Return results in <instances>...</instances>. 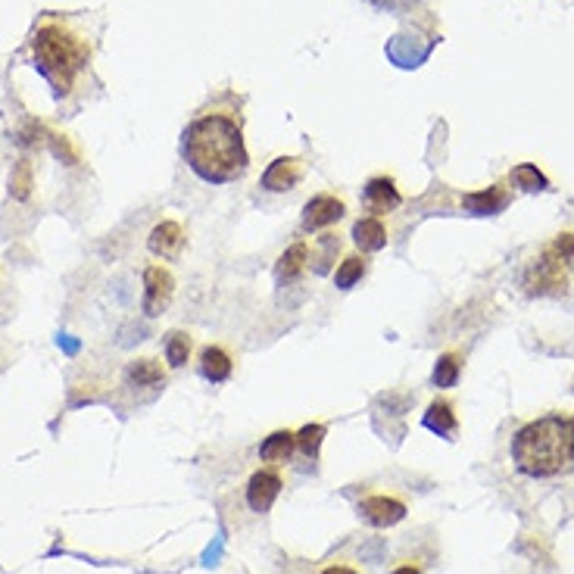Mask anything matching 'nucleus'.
<instances>
[{
	"label": "nucleus",
	"instance_id": "1",
	"mask_svg": "<svg viewBox=\"0 0 574 574\" xmlns=\"http://www.w3.org/2000/svg\"><path fill=\"white\" fill-rule=\"evenodd\" d=\"M182 157L200 182H241L251 169L241 115L234 110H204L184 129Z\"/></svg>",
	"mask_w": 574,
	"mask_h": 574
},
{
	"label": "nucleus",
	"instance_id": "2",
	"mask_svg": "<svg viewBox=\"0 0 574 574\" xmlns=\"http://www.w3.org/2000/svg\"><path fill=\"white\" fill-rule=\"evenodd\" d=\"M512 465L534 481L574 472V415L550 413L522 425L509 443Z\"/></svg>",
	"mask_w": 574,
	"mask_h": 574
},
{
	"label": "nucleus",
	"instance_id": "3",
	"mask_svg": "<svg viewBox=\"0 0 574 574\" xmlns=\"http://www.w3.org/2000/svg\"><path fill=\"white\" fill-rule=\"evenodd\" d=\"M32 60L57 97H70L91 63V45L63 20H45L32 35Z\"/></svg>",
	"mask_w": 574,
	"mask_h": 574
},
{
	"label": "nucleus",
	"instance_id": "4",
	"mask_svg": "<svg viewBox=\"0 0 574 574\" xmlns=\"http://www.w3.org/2000/svg\"><path fill=\"white\" fill-rule=\"evenodd\" d=\"M574 288V231L555 234L525 262L522 291L528 297H565Z\"/></svg>",
	"mask_w": 574,
	"mask_h": 574
},
{
	"label": "nucleus",
	"instance_id": "5",
	"mask_svg": "<svg viewBox=\"0 0 574 574\" xmlns=\"http://www.w3.org/2000/svg\"><path fill=\"white\" fill-rule=\"evenodd\" d=\"M175 297V276L162 266V262H147L144 266V297H141V309L144 316L157 319L162 316Z\"/></svg>",
	"mask_w": 574,
	"mask_h": 574
},
{
	"label": "nucleus",
	"instance_id": "6",
	"mask_svg": "<svg viewBox=\"0 0 574 574\" xmlns=\"http://www.w3.org/2000/svg\"><path fill=\"white\" fill-rule=\"evenodd\" d=\"M346 216V200L338 197V194H316L303 204V212H300V229L306 234H319V231L334 229L341 219Z\"/></svg>",
	"mask_w": 574,
	"mask_h": 574
},
{
	"label": "nucleus",
	"instance_id": "7",
	"mask_svg": "<svg viewBox=\"0 0 574 574\" xmlns=\"http://www.w3.org/2000/svg\"><path fill=\"white\" fill-rule=\"evenodd\" d=\"M303 179H306V160H300V157H276L266 166L259 187L266 194H288V191H297Z\"/></svg>",
	"mask_w": 574,
	"mask_h": 574
},
{
	"label": "nucleus",
	"instance_id": "8",
	"mask_svg": "<svg viewBox=\"0 0 574 574\" xmlns=\"http://www.w3.org/2000/svg\"><path fill=\"white\" fill-rule=\"evenodd\" d=\"M281 487H284V481H281V475H278L276 468H259V472H253L251 481H247V490H244V500L251 505V512L266 515V512L276 505L278 497H281Z\"/></svg>",
	"mask_w": 574,
	"mask_h": 574
},
{
	"label": "nucleus",
	"instance_id": "9",
	"mask_svg": "<svg viewBox=\"0 0 574 574\" xmlns=\"http://www.w3.org/2000/svg\"><path fill=\"white\" fill-rule=\"evenodd\" d=\"M363 207H366L368 216H378V219L403 207V194H400V187L391 175L368 179L366 187H363Z\"/></svg>",
	"mask_w": 574,
	"mask_h": 574
},
{
	"label": "nucleus",
	"instance_id": "10",
	"mask_svg": "<svg viewBox=\"0 0 574 574\" xmlns=\"http://www.w3.org/2000/svg\"><path fill=\"white\" fill-rule=\"evenodd\" d=\"M147 247L154 256H160L166 262H175L182 259L184 247H187V234H184L182 222L175 219H162L154 225V231L147 234Z\"/></svg>",
	"mask_w": 574,
	"mask_h": 574
},
{
	"label": "nucleus",
	"instance_id": "11",
	"mask_svg": "<svg viewBox=\"0 0 574 574\" xmlns=\"http://www.w3.org/2000/svg\"><path fill=\"white\" fill-rule=\"evenodd\" d=\"M359 518L371 525V528H393L406 518V503L396 500V497H384V493H375L366 497L359 503Z\"/></svg>",
	"mask_w": 574,
	"mask_h": 574
},
{
	"label": "nucleus",
	"instance_id": "12",
	"mask_svg": "<svg viewBox=\"0 0 574 574\" xmlns=\"http://www.w3.org/2000/svg\"><path fill=\"white\" fill-rule=\"evenodd\" d=\"M309 262H313V247H309V241H294L288 251L278 256L276 281L281 288L291 284V281H297V278L309 269Z\"/></svg>",
	"mask_w": 574,
	"mask_h": 574
},
{
	"label": "nucleus",
	"instance_id": "13",
	"mask_svg": "<svg viewBox=\"0 0 574 574\" xmlns=\"http://www.w3.org/2000/svg\"><path fill=\"white\" fill-rule=\"evenodd\" d=\"M197 368H200L204 381H209V384H225L231 375H234V356H231L225 346L207 344L200 350Z\"/></svg>",
	"mask_w": 574,
	"mask_h": 574
},
{
	"label": "nucleus",
	"instance_id": "14",
	"mask_svg": "<svg viewBox=\"0 0 574 574\" xmlns=\"http://www.w3.org/2000/svg\"><path fill=\"white\" fill-rule=\"evenodd\" d=\"M353 244L359 253H378L388 247V225L378 216H363L353 222Z\"/></svg>",
	"mask_w": 574,
	"mask_h": 574
},
{
	"label": "nucleus",
	"instance_id": "15",
	"mask_svg": "<svg viewBox=\"0 0 574 574\" xmlns=\"http://www.w3.org/2000/svg\"><path fill=\"white\" fill-rule=\"evenodd\" d=\"M422 425H425L431 435L453 440L456 431H460V415H456V410H453V403H450V400H435V403L425 410Z\"/></svg>",
	"mask_w": 574,
	"mask_h": 574
},
{
	"label": "nucleus",
	"instance_id": "16",
	"mask_svg": "<svg viewBox=\"0 0 574 574\" xmlns=\"http://www.w3.org/2000/svg\"><path fill=\"white\" fill-rule=\"evenodd\" d=\"M166 368L157 363V359H150V356H141V359H132L129 366H125V381H129V388H166Z\"/></svg>",
	"mask_w": 574,
	"mask_h": 574
},
{
	"label": "nucleus",
	"instance_id": "17",
	"mask_svg": "<svg viewBox=\"0 0 574 574\" xmlns=\"http://www.w3.org/2000/svg\"><path fill=\"white\" fill-rule=\"evenodd\" d=\"M509 191H505V184H493V187H487V191H475V194H468L462 204L468 212H475V216H497V212H503L509 207Z\"/></svg>",
	"mask_w": 574,
	"mask_h": 574
},
{
	"label": "nucleus",
	"instance_id": "18",
	"mask_svg": "<svg viewBox=\"0 0 574 574\" xmlns=\"http://www.w3.org/2000/svg\"><path fill=\"white\" fill-rule=\"evenodd\" d=\"M294 450H297V435L281 428V431H272L259 443V460L269 462V465H284V462H291Z\"/></svg>",
	"mask_w": 574,
	"mask_h": 574
},
{
	"label": "nucleus",
	"instance_id": "19",
	"mask_svg": "<svg viewBox=\"0 0 574 574\" xmlns=\"http://www.w3.org/2000/svg\"><path fill=\"white\" fill-rule=\"evenodd\" d=\"M368 276V256L366 253H346L344 259L338 262V269H334V288L338 291H350V288H356L363 278Z\"/></svg>",
	"mask_w": 574,
	"mask_h": 574
},
{
	"label": "nucleus",
	"instance_id": "20",
	"mask_svg": "<svg viewBox=\"0 0 574 574\" xmlns=\"http://www.w3.org/2000/svg\"><path fill=\"white\" fill-rule=\"evenodd\" d=\"M462 366H465V359H462V353L456 350H450V353H443L440 359L435 363V371H431V381H435V388L440 391H450V388H456V381H460Z\"/></svg>",
	"mask_w": 574,
	"mask_h": 574
},
{
	"label": "nucleus",
	"instance_id": "21",
	"mask_svg": "<svg viewBox=\"0 0 574 574\" xmlns=\"http://www.w3.org/2000/svg\"><path fill=\"white\" fill-rule=\"evenodd\" d=\"M162 353H166L169 368H184L191 363V353H194V338L187 331H172L162 344Z\"/></svg>",
	"mask_w": 574,
	"mask_h": 574
},
{
	"label": "nucleus",
	"instance_id": "22",
	"mask_svg": "<svg viewBox=\"0 0 574 574\" xmlns=\"http://www.w3.org/2000/svg\"><path fill=\"white\" fill-rule=\"evenodd\" d=\"M325 435H328L325 425H303L297 431V450L309 462H316L319 460V450H322Z\"/></svg>",
	"mask_w": 574,
	"mask_h": 574
},
{
	"label": "nucleus",
	"instance_id": "23",
	"mask_svg": "<svg viewBox=\"0 0 574 574\" xmlns=\"http://www.w3.org/2000/svg\"><path fill=\"white\" fill-rule=\"evenodd\" d=\"M316 247H322L319 253H313L316 272H328V262L341 253V237L338 234H322V237H316Z\"/></svg>",
	"mask_w": 574,
	"mask_h": 574
},
{
	"label": "nucleus",
	"instance_id": "24",
	"mask_svg": "<svg viewBox=\"0 0 574 574\" xmlns=\"http://www.w3.org/2000/svg\"><path fill=\"white\" fill-rule=\"evenodd\" d=\"M512 182H515V187H525V191H544L547 187V179L534 166H518L512 172Z\"/></svg>",
	"mask_w": 574,
	"mask_h": 574
},
{
	"label": "nucleus",
	"instance_id": "25",
	"mask_svg": "<svg viewBox=\"0 0 574 574\" xmlns=\"http://www.w3.org/2000/svg\"><path fill=\"white\" fill-rule=\"evenodd\" d=\"M28 184H32V172H28V162H23V166H20V175L13 179V187H16V194H20V197L28 194Z\"/></svg>",
	"mask_w": 574,
	"mask_h": 574
},
{
	"label": "nucleus",
	"instance_id": "26",
	"mask_svg": "<svg viewBox=\"0 0 574 574\" xmlns=\"http://www.w3.org/2000/svg\"><path fill=\"white\" fill-rule=\"evenodd\" d=\"M375 7H388V10H400V7H413L415 0H371Z\"/></svg>",
	"mask_w": 574,
	"mask_h": 574
},
{
	"label": "nucleus",
	"instance_id": "27",
	"mask_svg": "<svg viewBox=\"0 0 574 574\" xmlns=\"http://www.w3.org/2000/svg\"><path fill=\"white\" fill-rule=\"evenodd\" d=\"M322 574H359L356 569H350V565H328Z\"/></svg>",
	"mask_w": 574,
	"mask_h": 574
},
{
	"label": "nucleus",
	"instance_id": "28",
	"mask_svg": "<svg viewBox=\"0 0 574 574\" xmlns=\"http://www.w3.org/2000/svg\"><path fill=\"white\" fill-rule=\"evenodd\" d=\"M391 574H422L415 565H400V569H393Z\"/></svg>",
	"mask_w": 574,
	"mask_h": 574
},
{
	"label": "nucleus",
	"instance_id": "29",
	"mask_svg": "<svg viewBox=\"0 0 574 574\" xmlns=\"http://www.w3.org/2000/svg\"><path fill=\"white\" fill-rule=\"evenodd\" d=\"M572 393H574V381H572Z\"/></svg>",
	"mask_w": 574,
	"mask_h": 574
}]
</instances>
